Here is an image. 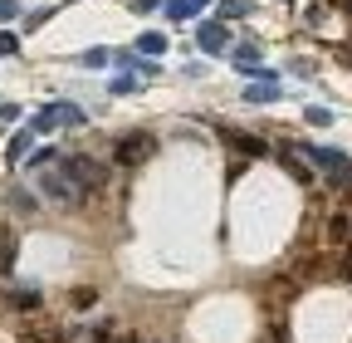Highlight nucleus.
<instances>
[{
	"mask_svg": "<svg viewBox=\"0 0 352 343\" xmlns=\"http://www.w3.org/2000/svg\"><path fill=\"white\" fill-rule=\"evenodd\" d=\"M152 152H157V138L152 133H127L118 143V167H142Z\"/></svg>",
	"mask_w": 352,
	"mask_h": 343,
	"instance_id": "1",
	"label": "nucleus"
},
{
	"mask_svg": "<svg viewBox=\"0 0 352 343\" xmlns=\"http://www.w3.org/2000/svg\"><path fill=\"white\" fill-rule=\"evenodd\" d=\"M64 172H69V177L83 187V191H94V187H103V177H108V172L94 162V157H83V152H74V157H64Z\"/></svg>",
	"mask_w": 352,
	"mask_h": 343,
	"instance_id": "2",
	"label": "nucleus"
},
{
	"mask_svg": "<svg viewBox=\"0 0 352 343\" xmlns=\"http://www.w3.org/2000/svg\"><path fill=\"white\" fill-rule=\"evenodd\" d=\"M308 157H314L318 167H328V182H333V187H352V162H347L342 152H333V147H308Z\"/></svg>",
	"mask_w": 352,
	"mask_h": 343,
	"instance_id": "3",
	"label": "nucleus"
},
{
	"mask_svg": "<svg viewBox=\"0 0 352 343\" xmlns=\"http://www.w3.org/2000/svg\"><path fill=\"white\" fill-rule=\"evenodd\" d=\"M78 123H83V113H78L74 103H50V108L34 113V127H39V133H50V127H78Z\"/></svg>",
	"mask_w": 352,
	"mask_h": 343,
	"instance_id": "4",
	"label": "nucleus"
},
{
	"mask_svg": "<svg viewBox=\"0 0 352 343\" xmlns=\"http://www.w3.org/2000/svg\"><path fill=\"white\" fill-rule=\"evenodd\" d=\"M44 191L59 196V201H83V187L69 177V172H44Z\"/></svg>",
	"mask_w": 352,
	"mask_h": 343,
	"instance_id": "5",
	"label": "nucleus"
},
{
	"mask_svg": "<svg viewBox=\"0 0 352 343\" xmlns=\"http://www.w3.org/2000/svg\"><path fill=\"white\" fill-rule=\"evenodd\" d=\"M196 45H201L206 54H215V50H226V45H230V30L220 25V20H206V25L196 30Z\"/></svg>",
	"mask_w": 352,
	"mask_h": 343,
	"instance_id": "6",
	"label": "nucleus"
},
{
	"mask_svg": "<svg viewBox=\"0 0 352 343\" xmlns=\"http://www.w3.org/2000/svg\"><path fill=\"white\" fill-rule=\"evenodd\" d=\"M245 98H250V103H274V98H279V83H274V79H259V83H250V89H245Z\"/></svg>",
	"mask_w": 352,
	"mask_h": 343,
	"instance_id": "7",
	"label": "nucleus"
},
{
	"mask_svg": "<svg viewBox=\"0 0 352 343\" xmlns=\"http://www.w3.org/2000/svg\"><path fill=\"white\" fill-rule=\"evenodd\" d=\"M235 69H245V74H264V59H259V50H254V45L235 50Z\"/></svg>",
	"mask_w": 352,
	"mask_h": 343,
	"instance_id": "8",
	"label": "nucleus"
},
{
	"mask_svg": "<svg viewBox=\"0 0 352 343\" xmlns=\"http://www.w3.org/2000/svg\"><path fill=\"white\" fill-rule=\"evenodd\" d=\"M30 152H34V133H15V138L6 143V157H10V162H20V157H30Z\"/></svg>",
	"mask_w": 352,
	"mask_h": 343,
	"instance_id": "9",
	"label": "nucleus"
},
{
	"mask_svg": "<svg viewBox=\"0 0 352 343\" xmlns=\"http://www.w3.org/2000/svg\"><path fill=\"white\" fill-rule=\"evenodd\" d=\"M10 265H15V236H10V226H0V275Z\"/></svg>",
	"mask_w": 352,
	"mask_h": 343,
	"instance_id": "10",
	"label": "nucleus"
},
{
	"mask_svg": "<svg viewBox=\"0 0 352 343\" xmlns=\"http://www.w3.org/2000/svg\"><path fill=\"white\" fill-rule=\"evenodd\" d=\"M138 50H142V54H162V50H166V34H157V30L138 34Z\"/></svg>",
	"mask_w": 352,
	"mask_h": 343,
	"instance_id": "11",
	"label": "nucleus"
},
{
	"mask_svg": "<svg viewBox=\"0 0 352 343\" xmlns=\"http://www.w3.org/2000/svg\"><path fill=\"white\" fill-rule=\"evenodd\" d=\"M166 15H171V20H191L196 6H191V0H166Z\"/></svg>",
	"mask_w": 352,
	"mask_h": 343,
	"instance_id": "12",
	"label": "nucleus"
},
{
	"mask_svg": "<svg viewBox=\"0 0 352 343\" xmlns=\"http://www.w3.org/2000/svg\"><path fill=\"white\" fill-rule=\"evenodd\" d=\"M226 138H230V143H235L240 152H254V157L264 152V143H259V138H245V133H226Z\"/></svg>",
	"mask_w": 352,
	"mask_h": 343,
	"instance_id": "13",
	"label": "nucleus"
},
{
	"mask_svg": "<svg viewBox=\"0 0 352 343\" xmlns=\"http://www.w3.org/2000/svg\"><path fill=\"white\" fill-rule=\"evenodd\" d=\"M10 54H20V34L0 30V59H10Z\"/></svg>",
	"mask_w": 352,
	"mask_h": 343,
	"instance_id": "14",
	"label": "nucleus"
},
{
	"mask_svg": "<svg viewBox=\"0 0 352 343\" xmlns=\"http://www.w3.org/2000/svg\"><path fill=\"white\" fill-rule=\"evenodd\" d=\"M303 123H308V127H328V123H333V113H328V108H308V113H303Z\"/></svg>",
	"mask_w": 352,
	"mask_h": 343,
	"instance_id": "15",
	"label": "nucleus"
},
{
	"mask_svg": "<svg viewBox=\"0 0 352 343\" xmlns=\"http://www.w3.org/2000/svg\"><path fill=\"white\" fill-rule=\"evenodd\" d=\"M108 59H113V50H88V54H83V64H88V69H103Z\"/></svg>",
	"mask_w": 352,
	"mask_h": 343,
	"instance_id": "16",
	"label": "nucleus"
},
{
	"mask_svg": "<svg viewBox=\"0 0 352 343\" xmlns=\"http://www.w3.org/2000/svg\"><path fill=\"white\" fill-rule=\"evenodd\" d=\"M250 6H245V0H226V6H220V15H226V20H240Z\"/></svg>",
	"mask_w": 352,
	"mask_h": 343,
	"instance_id": "17",
	"label": "nucleus"
},
{
	"mask_svg": "<svg viewBox=\"0 0 352 343\" xmlns=\"http://www.w3.org/2000/svg\"><path fill=\"white\" fill-rule=\"evenodd\" d=\"M10 206H15V211H34V196H30V191H15Z\"/></svg>",
	"mask_w": 352,
	"mask_h": 343,
	"instance_id": "18",
	"label": "nucleus"
},
{
	"mask_svg": "<svg viewBox=\"0 0 352 343\" xmlns=\"http://www.w3.org/2000/svg\"><path fill=\"white\" fill-rule=\"evenodd\" d=\"M20 15V6H15V0H0V25H6V20H15Z\"/></svg>",
	"mask_w": 352,
	"mask_h": 343,
	"instance_id": "19",
	"label": "nucleus"
},
{
	"mask_svg": "<svg viewBox=\"0 0 352 343\" xmlns=\"http://www.w3.org/2000/svg\"><path fill=\"white\" fill-rule=\"evenodd\" d=\"M10 118H20V108L15 103H0V123H10Z\"/></svg>",
	"mask_w": 352,
	"mask_h": 343,
	"instance_id": "20",
	"label": "nucleus"
},
{
	"mask_svg": "<svg viewBox=\"0 0 352 343\" xmlns=\"http://www.w3.org/2000/svg\"><path fill=\"white\" fill-rule=\"evenodd\" d=\"M157 6H166V0H138V10H157Z\"/></svg>",
	"mask_w": 352,
	"mask_h": 343,
	"instance_id": "21",
	"label": "nucleus"
},
{
	"mask_svg": "<svg viewBox=\"0 0 352 343\" xmlns=\"http://www.w3.org/2000/svg\"><path fill=\"white\" fill-rule=\"evenodd\" d=\"M342 275H347V280H352V250H347V260H342Z\"/></svg>",
	"mask_w": 352,
	"mask_h": 343,
	"instance_id": "22",
	"label": "nucleus"
},
{
	"mask_svg": "<svg viewBox=\"0 0 352 343\" xmlns=\"http://www.w3.org/2000/svg\"><path fill=\"white\" fill-rule=\"evenodd\" d=\"M191 6H206V0H191Z\"/></svg>",
	"mask_w": 352,
	"mask_h": 343,
	"instance_id": "23",
	"label": "nucleus"
},
{
	"mask_svg": "<svg viewBox=\"0 0 352 343\" xmlns=\"http://www.w3.org/2000/svg\"><path fill=\"white\" fill-rule=\"evenodd\" d=\"M347 191H352V187H347Z\"/></svg>",
	"mask_w": 352,
	"mask_h": 343,
	"instance_id": "24",
	"label": "nucleus"
}]
</instances>
